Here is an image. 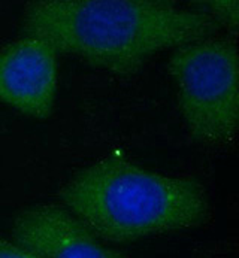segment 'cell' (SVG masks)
<instances>
[{"mask_svg":"<svg viewBox=\"0 0 239 258\" xmlns=\"http://www.w3.org/2000/svg\"><path fill=\"white\" fill-rule=\"evenodd\" d=\"M202 6H198L196 9L211 17L217 26L226 27L236 33L239 26V3L238 0H209L202 2Z\"/></svg>","mask_w":239,"mask_h":258,"instance_id":"obj_6","label":"cell"},{"mask_svg":"<svg viewBox=\"0 0 239 258\" xmlns=\"http://www.w3.org/2000/svg\"><path fill=\"white\" fill-rule=\"evenodd\" d=\"M58 197L60 206L111 243L196 228L211 208L199 181L160 173L119 154L77 172Z\"/></svg>","mask_w":239,"mask_h":258,"instance_id":"obj_2","label":"cell"},{"mask_svg":"<svg viewBox=\"0 0 239 258\" xmlns=\"http://www.w3.org/2000/svg\"><path fill=\"white\" fill-rule=\"evenodd\" d=\"M12 240L42 258H124L105 245L63 206L33 205L12 221Z\"/></svg>","mask_w":239,"mask_h":258,"instance_id":"obj_5","label":"cell"},{"mask_svg":"<svg viewBox=\"0 0 239 258\" xmlns=\"http://www.w3.org/2000/svg\"><path fill=\"white\" fill-rule=\"evenodd\" d=\"M21 30L57 54L130 76L160 51L215 36L220 27L196 8L159 0H38L26 5Z\"/></svg>","mask_w":239,"mask_h":258,"instance_id":"obj_1","label":"cell"},{"mask_svg":"<svg viewBox=\"0 0 239 258\" xmlns=\"http://www.w3.org/2000/svg\"><path fill=\"white\" fill-rule=\"evenodd\" d=\"M176 102L193 141L224 147L239 121L238 46L227 37H205L175 48L167 61Z\"/></svg>","mask_w":239,"mask_h":258,"instance_id":"obj_3","label":"cell"},{"mask_svg":"<svg viewBox=\"0 0 239 258\" xmlns=\"http://www.w3.org/2000/svg\"><path fill=\"white\" fill-rule=\"evenodd\" d=\"M58 88V54L43 39L24 36L0 49V102L35 118L51 116Z\"/></svg>","mask_w":239,"mask_h":258,"instance_id":"obj_4","label":"cell"},{"mask_svg":"<svg viewBox=\"0 0 239 258\" xmlns=\"http://www.w3.org/2000/svg\"><path fill=\"white\" fill-rule=\"evenodd\" d=\"M0 258H42L30 248L14 240L0 239Z\"/></svg>","mask_w":239,"mask_h":258,"instance_id":"obj_7","label":"cell"}]
</instances>
